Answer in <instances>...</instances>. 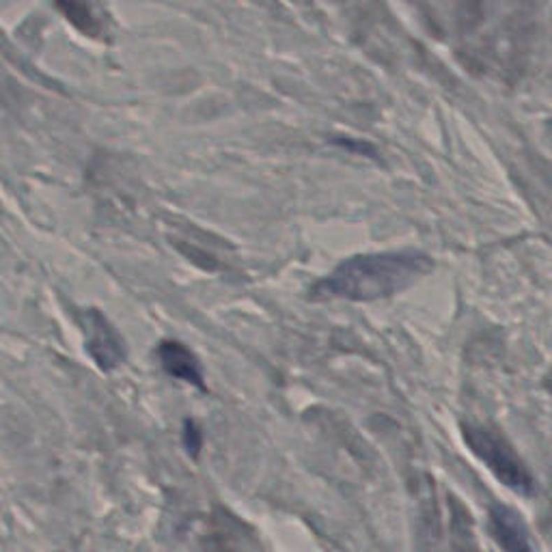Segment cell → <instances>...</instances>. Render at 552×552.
I'll return each mask as SVG.
<instances>
[{"label": "cell", "mask_w": 552, "mask_h": 552, "mask_svg": "<svg viewBox=\"0 0 552 552\" xmlns=\"http://www.w3.org/2000/svg\"><path fill=\"white\" fill-rule=\"evenodd\" d=\"M87 335V349L99 369L110 371L123 361V343L117 331L99 313L89 315Z\"/></svg>", "instance_id": "obj_4"}, {"label": "cell", "mask_w": 552, "mask_h": 552, "mask_svg": "<svg viewBox=\"0 0 552 552\" xmlns=\"http://www.w3.org/2000/svg\"><path fill=\"white\" fill-rule=\"evenodd\" d=\"M184 444L188 449L190 456H198L201 446H203V434H201V428L194 421H186L184 423Z\"/></svg>", "instance_id": "obj_7"}, {"label": "cell", "mask_w": 552, "mask_h": 552, "mask_svg": "<svg viewBox=\"0 0 552 552\" xmlns=\"http://www.w3.org/2000/svg\"><path fill=\"white\" fill-rule=\"evenodd\" d=\"M61 11L71 24L91 37H104L108 31V15L99 0H57Z\"/></svg>", "instance_id": "obj_6"}, {"label": "cell", "mask_w": 552, "mask_h": 552, "mask_svg": "<svg viewBox=\"0 0 552 552\" xmlns=\"http://www.w3.org/2000/svg\"><path fill=\"white\" fill-rule=\"evenodd\" d=\"M490 533L505 552H535L529 526L509 505L496 503L490 507Z\"/></svg>", "instance_id": "obj_3"}, {"label": "cell", "mask_w": 552, "mask_h": 552, "mask_svg": "<svg viewBox=\"0 0 552 552\" xmlns=\"http://www.w3.org/2000/svg\"><path fill=\"white\" fill-rule=\"evenodd\" d=\"M462 436L472 456L479 458L500 484L522 496H531L535 492L531 470L526 468L524 460L516 453V449L505 440L503 434H498L488 425L464 423Z\"/></svg>", "instance_id": "obj_2"}, {"label": "cell", "mask_w": 552, "mask_h": 552, "mask_svg": "<svg viewBox=\"0 0 552 552\" xmlns=\"http://www.w3.org/2000/svg\"><path fill=\"white\" fill-rule=\"evenodd\" d=\"M432 259L419 250L356 255L339 263L313 287L317 298H341L354 303L388 298L404 291L432 270Z\"/></svg>", "instance_id": "obj_1"}, {"label": "cell", "mask_w": 552, "mask_h": 552, "mask_svg": "<svg viewBox=\"0 0 552 552\" xmlns=\"http://www.w3.org/2000/svg\"><path fill=\"white\" fill-rule=\"evenodd\" d=\"M158 358L164 371L173 378L188 382L196 388H205L203 382V369H201L198 358L180 341H162L158 347Z\"/></svg>", "instance_id": "obj_5"}]
</instances>
